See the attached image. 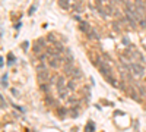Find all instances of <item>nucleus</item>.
I'll use <instances>...</instances> for the list:
<instances>
[{"label":"nucleus","instance_id":"obj_10","mask_svg":"<svg viewBox=\"0 0 146 132\" xmlns=\"http://www.w3.org/2000/svg\"><path fill=\"white\" fill-rule=\"evenodd\" d=\"M123 43H124L126 46H129V44H130V43H129V38H127V37H123Z\"/></svg>","mask_w":146,"mask_h":132},{"label":"nucleus","instance_id":"obj_11","mask_svg":"<svg viewBox=\"0 0 146 132\" xmlns=\"http://www.w3.org/2000/svg\"><path fill=\"white\" fill-rule=\"evenodd\" d=\"M0 100H2V109H5V107H6V103H5V98L2 97V98H0Z\"/></svg>","mask_w":146,"mask_h":132},{"label":"nucleus","instance_id":"obj_12","mask_svg":"<svg viewBox=\"0 0 146 132\" xmlns=\"http://www.w3.org/2000/svg\"><path fill=\"white\" fill-rule=\"evenodd\" d=\"M48 40H50V41H54L56 38H54V35H53V34H50V35H48Z\"/></svg>","mask_w":146,"mask_h":132},{"label":"nucleus","instance_id":"obj_8","mask_svg":"<svg viewBox=\"0 0 146 132\" xmlns=\"http://www.w3.org/2000/svg\"><path fill=\"white\" fill-rule=\"evenodd\" d=\"M3 87H7V75H3Z\"/></svg>","mask_w":146,"mask_h":132},{"label":"nucleus","instance_id":"obj_6","mask_svg":"<svg viewBox=\"0 0 146 132\" xmlns=\"http://www.w3.org/2000/svg\"><path fill=\"white\" fill-rule=\"evenodd\" d=\"M75 87H76V85H75V82H73V81H69V82H67V88H69V90H75Z\"/></svg>","mask_w":146,"mask_h":132},{"label":"nucleus","instance_id":"obj_4","mask_svg":"<svg viewBox=\"0 0 146 132\" xmlns=\"http://www.w3.org/2000/svg\"><path fill=\"white\" fill-rule=\"evenodd\" d=\"M48 76H50L48 70H47L44 66H40V68H38V79H40L41 82H44L45 79H48Z\"/></svg>","mask_w":146,"mask_h":132},{"label":"nucleus","instance_id":"obj_13","mask_svg":"<svg viewBox=\"0 0 146 132\" xmlns=\"http://www.w3.org/2000/svg\"><path fill=\"white\" fill-rule=\"evenodd\" d=\"M96 2H100V0H96Z\"/></svg>","mask_w":146,"mask_h":132},{"label":"nucleus","instance_id":"obj_7","mask_svg":"<svg viewBox=\"0 0 146 132\" xmlns=\"http://www.w3.org/2000/svg\"><path fill=\"white\" fill-rule=\"evenodd\" d=\"M94 123H89V125H86V132H94Z\"/></svg>","mask_w":146,"mask_h":132},{"label":"nucleus","instance_id":"obj_9","mask_svg":"<svg viewBox=\"0 0 146 132\" xmlns=\"http://www.w3.org/2000/svg\"><path fill=\"white\" fill-rule=\"evenodd\" d=\"M139 91H140V94H142V95H146V91H145V88H143V87H139Z\"/></svg>","mask_w":146,"mask_h":132},{"label":"nucleus","instance_id":"obj_3","mask_svg":"<svg viewBox=\"0 0 146 132\" xmlns=\"http://www.w3.org/2000/svg\"><path fill=\"white\" fill-rule=\"evenodd\" d=\"M131 72H133L136 76H143V75H145V69H143V66L139 65V63H131Z\"/></svg>","mask_w":146,"mask_h":132},{"label":"nucleus","instance_id":"obj_2","mask_svg":"<svg viewBox=\"0 0 146 132\" xmlns=\"http://www.w3.org/2000/svg\"><path fill=\"white\" fill-rule=\"evenodd\" d=\"M57 90H58V92H60L62 97H66L67 95V88L64 87V78H58L57 79Z\"/></svg>","mask_w":146,"mask_h":132},{"label":"nucleus","instance_id":"obj_5","mask_svg":"<svg viewBox=\"0 0 146 132\" xmlns=\"http://www.w3.org/2000/svg\"><path fill=\"white\" fill-rule=\"evenodd\" d=\"M48 65H50L51 68H54V69H57L58 65H60V57H58V56H56V57H50V59H48Z\"/></svg>","mask_w":146,"mask_h":132},{"label":"nucleus","instance_id":"obj_1","mask_svg":"<svg viewBox=\"0 0 146 132\" xmlns=\"http://www.w3.org/2000/svg\"><path fill=\"white\" fill-rule=\"evenodd\" d=\"M98 69L100 72L105 76V78H110L111 76V68H110V65L104 60H101V59H98Z\"/></svg>","mask_w":146,"mask_h":132}]
</instances>
